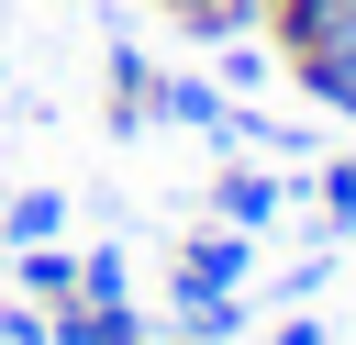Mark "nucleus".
Masks as SVG:
<instances>
[{"label": "nucleus", "mask_w": 356, "mask_h": 345, "mask_svg": "<svg viewBox=\"0 0 356 345\" xmlns=\"http://www.w3.org/2000/svg\"><path fill=\"white\" fill-rule=\"evenodd\" d=\"M278 67L323 100V111H345L356 122V11H334L323 33H300V45H278Z\"/></svg>", "instance_id": "obj_1"}, {"label": "nucleus", "mask_w": 356, "mask_h": 345, "mask_svg": "<svg viewBox=\"0 0 356 345\" xmlns=\"http://www.w3.org/2000/svg\"><path fill=\"white\" fill-rule=\"evenodd\" d=\"M44 334H56V345H145L134 300H56V312H44Z\"/></svg>", "instance_id": "obj_2"}, {"label": "nucleus", "mask_w": 356, "mask_h": 345, "mask_svg": "<svg viewBox=\"0 0 356 345\" xmlns=\"http://www.w3.org/2000/svg\"><path fill=\"white\" fill-rule=\"evenodd\" d=\"M245 267H256V245H245L234 223H211V234L178 256V289H245Z\"/></svg>", "instance_id": "obj_3"}, {"label": "nucleus", "mask_w": 356, "mask_h": 345, "mask_svg": "<svg viewBox=\"0 0 356 345\" xmlns=\"http://www.w3.org/2000/svg\"><path fill=\"white\" fill-rule=\"evenodd\" d=\"M211 211H222L234 234H256V223H278V178H256V167H222V189H211Z\"/></svg>", "instance_id": "obj_4"}, {"label": "nucleus", "mask_w": 356, "mask_h": 345, "mask_svg": "<svg viewBox=\"0 0 356 345\" xmlns=\"http://www.w3.org/2000/svg\"><path fill=\"white\" fill-rule=\"evenodd\" d=\"M156 122H189V134H222V89H211V78H156Z\"/></svg>", "instance_id": "obj_5"}, {"label": "nucleus", "mask_w": 356, "mask_h": 345, "mask_svg": "<svg viewBox=\"0 0 356 345\" xmlns=\"http://www.w3.org/2000/svg\"><path fill=\"white\" fill-rule=\"evenodd\" d=\"M0 234H11V245H56V234H67V189H22V200H0Z\"/></svg>", "instance_id": "obj_6"}, {"label": "nucleus", "mask_w": 356, "mask_h": 345, "mask_svg": "<svg viewBox=\"0 0 356 345\" xmlns=\"http://www.w3.org/2000/svg\"><path fill=\"white\" fill-rule=\"evenodd\" d=\"M111 122H122V134H134V122H156V67H145L134 45L111 56Z\"/></svg>", "instance_id": "obj_7"}, {"label": "nucleus", "mask_w": 356, "mask_h": 345, "mask_svg": "<svg viewBox=\"0 0 356 345\" xmlns=\"http://www.w3.org/2000/svg\"><path fill=\"white\" fill-rule=\"evenodd\" d=\"M22 300H44V312L78 300V256L67 245H22Z\"/></svg>", "instance_id": "obj_8"}, {"label": "nucleus", "mask_w": 356, "mask_h": 345, "mask_svg": "<svg viewBox=\"0 0 356 345\" xmlns=\"http://www.w3.org/2000/svg\"><path fill=\"white\" fill-rule=\"evenodd\" d=\"M78 300H134V267H122V245H89V256H78Z\"/></svg>", "instance_id": "obj_9"}, {"label": "nucleus", "mask_w": 356, "mask_h": 345, "mask_svg": "<svg viewBox=\"0 0 356 345\" xmlns=\"http://www.w3.org/2000/svg\"><path fill=\"white\" fill-rule=\"evenodd\" d=\"M323 223H334V234H356V156H334V167H323Z\"/></svg>", "instance_id": "obj_10"}, {"label": "nucleus", "mask_w": 356, "mask_h": 345, "mask_svg": "<svg viewBox=\"0 0 356 345\" xmlns=\"http://www.w3.org/2000/svg\"><path fill=\"white\" fill-rule=\"evenodd\" d=\"M267 345H323V323H312V300H300L289 323H267Z\"/></svg>", "instance_id": "obj_11"}, {"label": "nucleus", "mask_w": 356, "mask_h": 345, "mask_svg": "<svg viewBox=\"0 0 356 345\" xmlns=\"http://www.w3.org/2000/svg\"><path fill=\"white\" fill-rule=\"evenodd\" d=\"M0 334H11V345H56V334H44V312H33V300H22V312H11V323H0Z\"/></svg>", "instance_id": "obj_12"}, {"label": "nucleus", "mask_w": 356, "mask_h": 345, "mask_svg": "<svg viewBox=\"0 0 356 345\" xmlns=\"http://www.w3.org/2000/svg\"><path fill=\"white\" fill-rule=\"evenodd\" d=\"M256 11H278V0H256Z\"/></svg>", "instance_id": "obj_13"}]
</instances>
